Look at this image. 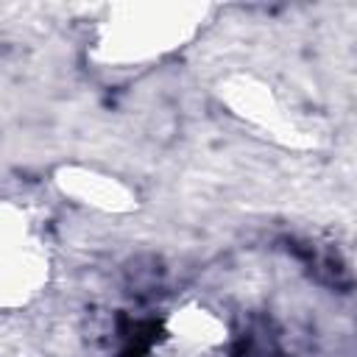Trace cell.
Listing matches in <instances>:
<instances>
[{
	"mask_svg": "<svg viewBox=\"0 0 357 357\" xmlns=\"http://www.w3.org/2000/svg\"><path fill=\"white\" fill-rule=\"evenodd\" d=\"M145 357H229L226 329L204 310H181L151 340Z\"/></svg>",
	"mask_w": 357,
	"mask_h": 357,
	"instance_id": "1",
	"label": "cell"
}]
</instances>
